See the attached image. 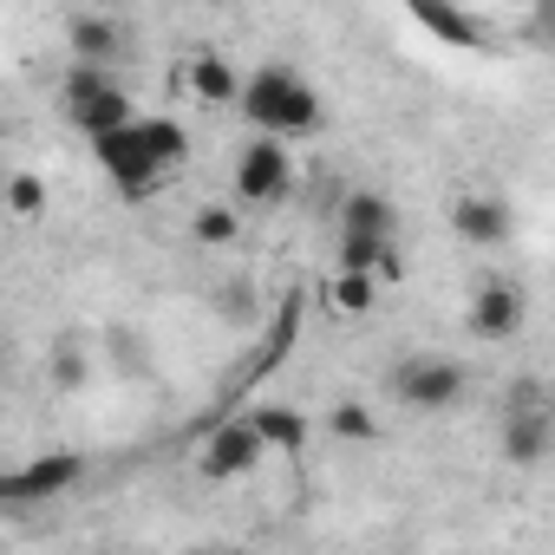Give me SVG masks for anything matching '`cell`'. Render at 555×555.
Here are the masks:
<instances>
[{"label":"cell","mask_w":555,"mask_h":555,"mask_svg":"<svg viewBox=\"0 0 555 555\" xmlns=\"http://www.w3.org/2000/svg\"><path fill=\"white\" fill-rule=\"evenodd\" d=\"M522 314H529L522 288L490 282V288L470 301V334H483V340H509V334H522Z\"/></svg>","instance_id":"cell-9"},{"label":"cell","mask_w":555,"mask_h":555,"mask_svg":"<svg viewBox=\"0 0 555 555\" xmlns=\"http://www.w3.org/2000/svg\"><path fill=\"white\" fill-rule=\"evenodd\" d=\"M373 274H334V308L340 314H373Z\"/></svg>","instance_id":"cell-18"},{"label":"cell","mask_w":555,"mask_h":555,"mask_svg":"<svg viewBox=\"0 0 555 555\" xmlns=\"http://www.w3.org/2000/svg\"><path fill=\"white\" fill-rule=\"evenodd\" d=\"M235 105H242V118L261 125V138H274V144L321 125V92H314L295 66H261V73H248L242 92H235Z\"/></svg>","instance_id":"cell-1"},{"label":"cell","mask_w":555,"mask_h":555,"mask_svg":"<svg viewBox=\"0 0 555 555\" xmlns=\"http://www.w3.org/2000/svg\"><path fill=\"white\" fill-rule=\"evenodd\" d=\"M8 209H14V216H27V222H34V216H47V183H40L34 170L8 177Z\"/></svg>","instance_id":"cell-19"},{"label":"cell","mask_w":555,"mask_h":555,"mask_svg":"<svg viewBox=\"0 0 555 555\" xmlns=\"http://www.w3.org/2000/svg\"><path fill=\"white\" fill-rule=\"evenodd\" d=\"M327 425H334V438H373V431H379L366 405H334V418H327Z\"/></svg>","instance_id":"cell-20"},{"label":"cell","mask_w":555,"mask_h":555,"mask_svg":"<svg viewBox=\"0 0 555 555\" xmlns=\"http://www.w3.org/2000/svg\"><path fill=\"white\" fill-rule=\"evenodd\" d=\"M412 21L425 27V34H438V40H451V47H477L483 40V27H477V14H464V8H412Z\"/></svg>","instance_id":"cell-16"},{"label":"cell","mask_w":555,"mask_h":555,"mask_svg":"<svg viewBox=\"0 0 555 555\" xmlns=\"http://www.w3.org/2000/svg\"><path fill=\"white\" fill-rule=\"evenodd\" d=\"M66 40H73L79 66H99V60L118 53V21H105V14H73V21H66Z\"/></svg>","instance_id":"cell-12"},{"label":"cell","mask_w":555,"mask_h":555,"mask_svg":"<svg viewBox=\"0 0 555 555\" xmlns=\"http://www.w3.org/2000/svg\"><path fill=\"white\" fill-rule=\"evenodd\" d=\"M255 464H261V438L248 431V418H229V425L209 431V444H203V477H209V483L248 477Z\"/></svg>","instance_id":"cell-7"},{"label":"cell","mask_w":555,"mask_h":555,"mask_svg":"<svg viewBox=\"0 0 555 555\" xmlns=\"http://www.w3.org/2000/svg\"><path fill=\"white\" fill-rule=\"evenodd\" d=\"M138 138H144V151H151L157 170H177L190 157V131L177 118H138Z\"/></svg>","instance_id":"cell-14"},{"label":"cell","mask_w":555,"mask_h":555,"mask_svg":"<svg viewBox=\"0 0 555 555\" xmlns=\"http://www.w3.org/2000/svg\"><path fill=\"white\" fill-rule=\"evenodd\" d=\"M190 235H196L203 248H229V242L242 235V209H229V203H203L196 222H190Z\"/></svg>","instance_id":"cell-17"},{"label":"cell","mask_w":555,"mask_h":555,"mask_svg":"<svg viewBox=\"0 0 555 555\" xmlns=\"http://www.w3.org/2000/svg\"><path fill=\"white\" fill-rule=\"evenodd\" d=\"M392 392L412 412H444V405L464 399V366H451V360H405L392 373Z\"/></svg>","instance_id":"cell-6"},{"label":"cell","mask_w":555,"mask_h":555,"mask_svg":"<svg viewBox=\"0 0 555 555\" xmlns=\"http://www.w3.org/2000/svg\"><path fill=\"white\" fill-rule=\"evenodd\" d=\"M548 438H555V418H548V399L535 379L516 386L509 412H503V457L509 464H542L548 457Z\"/></svg>","instance_id":"cell-3"},{"label":"cell","mask_w":555,"mask_h":555,"mask_svg":"<svg viewBox=\"0 0 555 555\" xmlns=\"http://www.w3.org/2000/svg\"><path fill=\"white\" fill-rule=\"evenodd\" d=\"M451 229H457L464 242H477V248H496V242H509V209H503L496 196H464V203L451 209Z\"/></svg>","instance_id":"cell-10"},{"label":"cell","mask_w":555,"mask_h":555,"mask_svg":"<svg viewBox=\"0 0 555 555\" xmlns=\"http://www.w3.org/2000/svg\"><path fill=\"white\" fill-rule=\"evenodd\" d=\"M66 118H73L86 138H105V131L131 125V99H125L99 66H73V73H66Z\"/></svg>","instance_id":"cell-2"},{"label":"cell","mask_w":555,"mask_h":555,"mask_svg":"<svg viewBox=\"0 0 555 555\" xmlns=\"http://www.w3.org/2000/svg\"><path fill=\"white\" fill-rule=\"evenodd\" d=\"M248 431L261 438V451L274 444V451H301L308 444V418L295 412V405H255L248 412Z\"/></svg>","instance_id":"cell-11"},{"label":"cell","mask_w":555,"mask_h":555,"mask_svg":"<svg viewBox=\"0 0 555 555\" xmlns=\"http://www.w3.org/2000/svg\"><path fill=\"white\" fill-rule=\"evenodd\" d=\"M190 92H196L203 105H235L242 79H235V66H229L222 53H196V60H190Z\"/></svg>","instance_id":"cell-13"},{"label":"cell","mask_w":555,"mask_h":555,"mask_svg":"<svg viewBox=\"0 0 555 555\" xmlns=\"http://www.w3.org/2000/svg\"><path fill=\"white\" fill-rule=\"evenodd\" d=\"M340 235H379V242H392V203L373 196V190H353L347 216H340Z\"/></svg>","instance_id":"cell-15"},{"label":"cell","mask_w":555,"mask_h":555,"mask_svg":"<svg viewBox=\"0 0 555 555\" xmlns=\"http://www.w3.org/2000/svg\"><path fill=\"white\" fill-rule=\"evenodd\" d=\"M92 151H99V164H105V177L125 190V196H151L157 190V164H151V151H144V138H138V118L131 125H118V131H105V138H92Z\"/></svg>","instance_id":"cell-5"},{"label":"cell","mask_w":555,"mask_h":555,"mask_svg":"<svg viewBox=\"0 0 555 555\" xmlns=\"http://www.w3.org/2000/svg\"><path fill=\"white\" fill-rule=\"evenodd\" d=\"M0 373H8V347H0Z\"/></svg>","instance_id":"cell-21"},{"label":"cell","mask_w":555,"mask_h":555,"mask_svg":"<svg viewBox=\"0 0 555 555\" xmlns=\"http://www.w3.org/2000/svg\"><path fill=\"white\" fill-rule=\"evenodd\" d=\"M79 457L73 451H60V457H40V464H27V470H14V477H0V503H34V496H53V490H73L79 483Z\"/></svg>","instance_id":"cell-8"},{"label":"cell","mask_w":555,"mask_h":555,"mask_svg":"<svg viewBox=\"0 0 555 555\" xmlns=\"http://www.w3.org/2000/svg\"><path fill=\"white\" fill-rule=\"evenodd\" d=\"M288 190H295V157H288V144H274V138L242 144V157H235V196H242V203H282Z\"/></svg>","instance_id":"cell-4"}]
</instances>
